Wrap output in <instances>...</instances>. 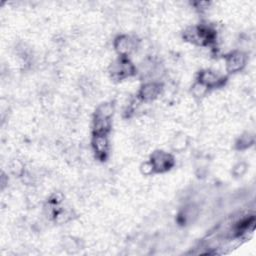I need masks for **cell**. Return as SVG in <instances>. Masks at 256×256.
<instances>
[{"instance_id": "obj_7", "label": "cell", "mask_w": 256, "mask_h": 256, "mask_svg": "<svg viewBox=\"0 0 256 256\" xmlns=\"http://www.w3.org/2000/svg\"><path fill=\"white\" fill-rule=\"evenodd\" d=\"M247 64V56L240 50H235L225 56V69L229 74L240 72Z\"/></svg>"}, {"instance_id": "obj_12", "label": "cell", "mask_w": 256, "mask_h": 256, "mask_svg": "<svg viewBox=\"0 0 256 256\" xmlns=\"http://www.w3.org/2000/svg\"><path fill=\"white\" fill-rule=\"evenodd\" d=\"M209 89L203 85L202 83L195 81L191 87V94L193 95V97L197 98V99H201L203 98L207 93H208Z\"/></svg>"}, {"instance_id": "obj_8", "label": "cell", "mask_w": 256, "mask_h": 256, "mask_svg": "<svg viewBox=\"0 0 256 256\" xmlns=\"http://www.w3.org/2000/svg\"><path fill=\"white\" fill-rule=\"evenodd\" d=\"M91 146L95 157L99 160H105L109 152L108 135H92Z\"/></svg>"}, {"instance_id": "obj_6", "label": "cell", "mask_w": 256, "mask_h": 256, "mask_svg": "<svg viewBox=\"0 0 256 256\" xmlns=\"http://www.w3.org/2000/svg\"><path fill=\"white\" fill-rule=\"evenodd\" d=\"M163 90L162 83L158 81H148L141 85L137 93V99L141 102H151L160 96Z\"/></svg>"}, {"instance_id": "obj_10", "label": "cell", "mask_w": 256, "mask_h": 256, "mask_svg": "<svg viewBox=\"0 0 256 256\" xmlns=\"http://www.w3.org/2000/svg\"><path fill=\"white\" fill-rule=\"evenodd\" d=\"M189 145V139L188 137L183 134V133H180L178 134L177 136H175L173 138V141L171 143V147L174 151H177V152H182L184 150H186V148L188 147Z\"/></svg>"}, {"instance_id": "obj_3", "label": "cell", "mask_w": 256, "mask_h": 256, "mask_svg": "<svg viewBox=\"0 0 256 256\" xmlns=\"http://www.w3.org/2000/svg\"><path fill=\"white\" fill-rule=\"evenodd\" d=\"M149 161L153 167L154 173H165L175 164L174 156L171 153L159 149L151 153Z\"/></svg>"}, {"instance_id": "obj_11", "label": "cell", "mask_w": 256, "mask_h": 256, "mask_svg": "<svg viewBox=\"0 0 256 256\" xmlns=\"http://www.w3.org/2000/svg\"><path fill=\"white\" fill-rule=\"evenodd\" d=\"M254 143V136L248 132L243 133L236 141L235 147L238 150H246Z\"/></svg>"}, {"instance_id": "obj_14", "label": "cell", "mask_w": 256, "mask_h": 256, "mask_svg": "<svg viewBox=\"0 0 256 256\" xmlns=\"http://www.w3.org/2000/svg\"><path fill=\"white\" fill-rule=\"evenodd\" d=\"M10 170L14 175L20 177L24 174V165L19 160L13 161L10 165Z\"/></svg>"}, {"instance_id": "obj_9", "label": "cell", "mask_w": 256, "mask_h": 256, "mask_svg": "<svg viewBox=\"0 0 256 256\" xmlns=\"http://www.w3.org/2000/svg\"><path fill=\"white\" fill-rule=\"evenodd\" d=\"M115 111L114 104L112 102H103L98 105V107L95 110L94 116L100 117V118H106L111 119Z\"/></svg>"}, {"instance_id": "obj_4", "label": "cell", "mask_w": 256, "mask_h": 256, "mask_svg": "<svg viewBox=\"0 0 256 256\" xmlns=\"http://www.w3.org/2000/svg\"><path fill=\"white\" fill-rule=\"evenodd\" d=\"M113 47L119 57H129L136 49V40L127 34H119L114 38Z\"/></svg>"}, {"instance_id": "obj_2", "label": "cell", "mask_w": 256, "mask_h": 256, "mask_svg": "<svg viewBox=\"0 0 256 256\" xmlns=\"http://www.w3.org/2000/svg\"><path fill=\"white\" fill-rule=\"evenodd\" d=\"M112 80L122 81L137 74V68L129 57H119L115 59L108 69Z\"/></svg>"}, {"instance_id": "obj_15", "label": "cell", "mask_w": 256, "mask_h": 256, "mask_svg": "<svg viewBox=\"0 0 256 256\" xmlns=\"http://www.w3.org/2000/svg\"><path fill=\"white\" fill-rule=\"evenodd\" d=\"M140 171H141V173H142L143 175H145V176H149V175H151V174H154L153 167H152V165H151V163H150L149 160L144 161V162L140 165Z\"/></svg>"}, {"instance_id": "obj_13", "label": "cell", "mask_w": 256, "mask_h": 256, "mask_svg": "<svg viewBox=\"0 0 256 256\" xmlns=\"http://www.w3.org/2000/svg\"><path fill=\"white\" fill-rule=\"evenodd\" d=\"M247 168H248V166L245 162H243V161L238 162L233 166L232 174L234 175V177H241L242 175L245 174V172L247 171Z\"/></svg>"}, {"instance_id": "obj_1", "label": "cell", "mask_w": 256, "mask_h": 256, "mask_svg": "<svg viewBox=\"0 0 256 256\" xmlns=\"http://www.w3.org/2000/svg\"><path fill=\"white\" fill-rule=\"evenodd\" d=\"M185 41L197 46H211L215 43L216 30L207 24L192 25L187 27L182 34Z\"/></svg>"}, {"instance_id": "obj_5", "label": "cell", "mask_w": 256, "mask_h": 256, "mask_svg": "<svg viewBox=\"0 0 256 256\" xmlns=\"http://www.w3.org/2000/svg\"><path fill=\"white\" fill-rule=\"evenodd\" d=\"M226 80H227L226 77L221 76L216 71L208 68L200 70L197 74V79H196V81L205 85L209 90L223 86Z\"/></svg>"}]
</instances>
